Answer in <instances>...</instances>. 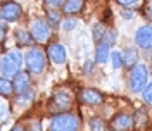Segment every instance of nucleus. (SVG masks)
Returning <instances> with one entry per match:
<instances>
[{"mask_svg":"<svg viewBox=\"0 0 152 131\" xmlns=\"http://www.w3.org/2000/svg\"><path fill=\"white\" fill-rule=\"evenodd\" d=\"M23 54L19 50H9L5 55L2 57V64H0V73L2 78L14 79V76L19 73L21 64H23Z\"/></svg>","mask_w":152,"mask_h":131,"instance_id":"1","label":"nucleus"},{"mask_svg":"<svg viewBox=\"0 0 152 131\" xmlns=\"http://www.w3.org/2000/svg\"><path fill=\"white\" fill-rule=\"evenodd\" d=\"M26 60V67H28L29 73L33 74H42L45 71V66H47V55L45 52L40 47H31L24 55Z\"/></svg>","mask_w":152,"mask_h":131,"instance_id":"2","label":"nucleus"},{"mask_svg":"<svg viewBox=\"0 0 152 131\" xmlns=\"http://www.w3.org/2000/svg\"><path fill=\"white\" fill-rule=\"evenodd\" d=\"M80 121L75 114L71 112H61L52 117L48 124V131H78Z\"/></svg>","mask_w":152,"mask_h":131,"instance_id":"3","label":"nucleus"},{"mask_svg":"<svg viewBox=\"0 0 152 131\" xmlns=\"http://www.w3.org/2000/svg\"><path fill=\"white\" fill-rule=\"evenodd\" d=\"M147 76L149 71L143 64H135L132 67V73H130V88L133 92H143V88L147 86Z\"/></svg>","mask_w":152,"mask_h":131,"instance_id":"4","label":"nucleus"},{"mask_svg":"<svg viewBox=\"0 0 152 131\" xmlns=\"http://www.w3.org/2000/svg\"><path fill=\"white\" fill-rule=\"evenodd\" d=\"M71 103H73V97L67 90H57L56 93L52 95L48 107H50L52 112H64L71 107Z\"/></svg>","mask_w":152,"mask_h":131,"instance_id":"5","label":"nucleus"},{"mask_svg":"<svg viewBox=\"0 0 152 131\" xmlns=\"http://www.w3.org/2000/svg\"><path fill=\"white\" fill-rule=\"evenodd\" d=\"M29 31H31L33 38L37 40L38 43H43V41H47L48 38H50V26L43 19H35L31 23V29Z\"/></svg>","mask_w":152,"mask_h":131,"instance_id":"6","label":"nucleus"},{"mask_svg":"<svg viewBox=\"0 0 152 131\" xmlns=\"http://www.w3.org/2000/svg\"><path fill=\"white\" fill-rule=\"evenodd\" d=\"M0 16H2V21L5 23H14L21 17V7L16 2H5L0 9Z\"/></svg>","mask_w":152,"mask_h":131,"instance_id":"7","label":"nucleus"},{"mask_svg":"<svg viewBox=\"0 0 152 131\" xmlns=\"http://www.w3.org/2000/svg\"><path fill=\"white\" fill-rule=\"evenodd\" d=\"M135 43L143 50L152 48V26H142L138 29L135 35Z\"/></svg>","mask_w":152,"mask_h":131,"instance_id":"8","label":"nucleus"},{"mask_svg":"<svg viewBox=\"0 0 152 131\" xmlns=\"http://www.w3.org/2000/svg\"><path fill=\"white\" fill-rule=\"evenodd\" d=\"M80 102L86 103V105H100V103L104 102V97L100 92H97L94 88H85V90H81L80 92Z\"/></svg>","mask_w":152,"mask_h":131,"instance_id":"9","label":"nucleus"},{"mask_svg":"<svg viewBox=\"0 0 152 131\" xmlns=\"http://www.w3.org/2000/svg\"><path fill=\"white\" fill-rule=\"evenodd\" d=\"M47 57L52 60V64H64L66 60V48L61 43H52L47 48Z\"/></svg>","mask_w":152,"mask_h":131,"instance_id":"10","label":"nucleus"},{"mask_svg":"<svg viewBox=\"0 0 152 131\" xmlns=\"http://www.w3.org/2000/svg\"><path fill=\"white\" fill-rule=\"evenodd\" d=\"M111 128H113L114 131H130L133 128L132 116H128V114H124V112H119L113 119V122H111Z\"/></svg>","mask_w":152,"mask_h":131,"instance_id":"11","label":"nucleus"},{"mask_svg":"<svg viewBox=\"0 0 152 131\" xmlns=\"http://www.w3.org/2000/svg\"><path fill=\"white\" fill-rule=\"evenodd\" d=\"M12 83H14V92H16V93H24V92L29 88V76H28V73L19 71L18 74L14 76Z\"/></svg>","mask_w":152,"mask_h":131,"instance_id":"12","label":"nucleus"},{"mask_svg":"<svg viewBox=\"0 0 152 131\" xmlns=\"http://www.w3.org/2000/svg\"><path fill=\"white\" fill-rule=\"evenodd\" d=\"M16 41H18L19 47H31L37 40L33 38V35H31V31H26V29H18L16 31Z\"/></svg>","mask_w":152,"mask_h":131,"instance_id":"13","label":"nucleus"},{"mask_svg":"<svg viewBox=\"0 0 152 131\" xmlns=\"http://www.w3.org/2000/svg\"><path fill=\"white\" fill-rule=\"evenodd\" d=\"M83 5H85V0H66L62 5V10L64 14H78L83 9Z\"/></svg>","mask_w":152,"mask_h":131,"instance_id":"14","label":"nucleus"},{"mask_svg":"<svg viewBox=\"0 0 152 131\" xmlns=\"http://www.w3.org/2000/svg\"><path fill=\"white\" fill-rule=\"evenodd\" d=\"M109 45L107 43H99V47L95 50V60L99 62V64H104L109 60Z\"/></svg>","mask_w":152,"mask_h":131,"instance_id":"15","label":"nucleus"},{"mask_svg":"<svg viewBox=\"0 0 152 131\" xmlns=\"http://www.w3.org/2000/svg\"><path fill=\"white\" fill-rule=\"evenodd\" d=\"M121 57H123V66H126V67H133V66L137 64L138 54H137V50H133V48H126V50H123Z\"/></svg>","mask_w":152,"mask_h":131,"instance_id":"16","label":"nucleus"},{"mask_svg":"<svg viewBox=\"0 0 152 131\" xmlns=\"http://www.w3.org/2000/svg\"><path fill=\"white\" fill-rule=\"evenodd\" d=\"M12 92H14V83H12V79L2 78V79H0V93H2V97H9V95H12Z\"/></svg>","mask_w":152,"mask_h":131,"instance_id":"17","label":"nucleus"},{"mask_svg":"<svg viewBox=\"0 0 152 131\" xmlns=\"http://www.w3.org/2000/svg\"><path fill=\"white\" fill-rule=\"evenodd\" d=\"M105 31H107V29H105L102 24H95V26H94V40L97 41V43H100V41H102Z\"/></svg>","mask_w":152,"mask_h":131,"instance_id":"18","label":"nucleus"},{"mask_svg":"<svg viewBox=\"0 0 152 131\" xmlns=\"http://www.w3.org/2000/svg\"><path fill=\"white\" fill-rule=\"evenodd\" d=\"M47 16H48V23H50V26H54V28H56L57 24L61 23V16H59V12H57L56 9H50L47 12Z\"/></svg>","mask_w":152,"mask_h":131,"instance_id":"19","label":"nucleus"},{"mask_svg":"<svg viewBox=\"0 0 152 131\" xmlns=\"http://www.w3.org/2000/svg\"><path fill=\"white\" fill-rule=\"evenodd\" d=\"M90 131H105V124L102 119H99V117H95L90 121Z\"/></svg>","mask_w":152,"mask_h":131,"instance_id":"20","label":"nucleus"},{"mask_svg":"<svg viewBox=\"0 0 152 131\" xmlns=\"http://www.w3.org/2000/svg\"><path fill=\"white\" fill-rule=\"evenodd\" d=\"M111 60H113L114 69H119V67L123 66V57H121L119 52H113V54H111Z\"/></svg>","mask_w":152,"mask_h":131,"instance_id":"21","label":"nucleus"},{"mask_svg":"<svg viewBox=\"0 0 152 131\" xmlns=\"http://www.w3.org/2000/svg\"><path fill=\"white\" fill-rule=\"evenodd\" d=\"M114 40H116V35H114V31H113V29H107V31H105V35H104V38H102V41H100V43H107V45L111 47V45H113V43H114Z\"/></svg>","mask_w":152,"mask_h":131,"instance_id":"22","label":"nucleus"},{"mask_svg":"<svg viewBox=\"0 0 152 131\" xmlns=\"http://www.w3.org/2000/svg\"><path fill=\"white\" fill-rule=\"evenodd\" d=\"M123 7H128V9H133V7H138L142 4V0H118Z\"/></svg>","mask_w":152,"mask_h":131,"instance_id":"23","label":"nucleus"},{"mask_svg":"<svg viewBox=\"0 0 152 131\" xmlns=\"http://www.w3.org/2000/svg\"><path fill=\"white\" fill-rule=\"evenodd\" d=\"M143 100L152 105V84H147L143 88Z\"/></svg>","mask_w":152,"mask_h":131,"instance_id":"24","label":"nucleus"},{"mask_svg":"<svg viewBox=\"0 0 152 131\" xmlns=\"http://www.w3.org/2000/svg\"><path fill=\"white\" fill-rule=\"evenodd\" d=\"M76 24H78V23H76L75 19H66V21L62 23V28L66 29V31H71V29L76 28Z\"/></svg>","mask_w":152,"mask_h":131,"instance_id":"25","label":"nucleus"},{"mask_svg":"<svg viewBox=\"0 0 152 131\" xmlns=\"http://www.w3.org/2000/svg\"><path fill=\"white\" fill-rule=\"evenodd\" d=\"M45 2H47L50 7H54V9H56V7H59V5H64V2H66V0H45Z\"/></svg>","mask_w":152,"mask_h":131,"instance_id":"26","label":"nucleus"},{"mask_svg":"<svg viewBox=\"0 0 152 131\" xmlns=\"http://www.w3.org/2000/svg\"><path fill=\"white\" fill-rule=\"evenodd\" d=\"M7 117V105L5 103H2V121Z\"/></svg>","mask_w":152,"mask_h":131,"instance_id":"27","label":"nucleus"},{"mask_svg":"<svg viewBox=\"0 0 152 131\" xmlns=\"http://www.w3.org/2000/svg\"><path fill=\"white\" fill-rule=\"evenodd\" d=\"M123 16H124V17H126V19H132V12H130V10H128V12H124Z\"/></svg>","mask_w":152,"mask_h":131,"instance_id":"28","label":"nucleus"},{"mask_svg":"<svg viewBox=\"0 0 152 131\" xmlns=\"http://www.w3.org/2000/svg\"><path fill=\"white\" fill-rule=\"evenodd\" d=\"M10 131H24V130H23V126H16L14 130H10Z\"/></svg>","mask_w":152,"mask_h":131,"instance_id":"29","label":"nucleus"},{"mask_svg":"<svg viewBox=\"0 0 152 131\" xmlns=\"http://www.w3.org/2000/svg\"><path fill=\"white\" fill-rule=\"evenodd\" d=\"M149 16H151V19H152V5L149 7Z\"/></svg>","mask_w":152,"mask_h":131,"instance_id":"30","label":"nucleus"}]
</instances>
